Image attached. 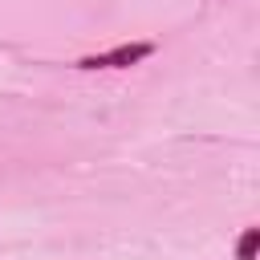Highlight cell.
<instances>
[{
  "label": "cell",
  "instance_id": "7a4b0ae2",
  "mask_svg": "<svg viewBox=\"0 0 260 260\" xmlns=\"http://www.w3.org/2000/svg\"><path fill=\"white\" fill-rule=\"evenodd\" d=\"M260 252V228H244L236 240V260H256Z\"/></svg>",
  "mask_w": 260,
  "mask_h": 260
},
{
  "label": "cell",
  "instance_id": "6da1fadb",
  "mask_svg": "<svg viewBox=\"0 0 260 260\" xmlns=\"http://www.w3.org/2000/svg\"><path fill=\"white\" fill-rule=\"evenodd\" d=\"M154 41H126V45H114L106 53H89L77 61V69H130V65H142L146 57H154Z\"/></svg>",
  "mask_w": 260,
  "mask_h": 260
}]
</instances>
